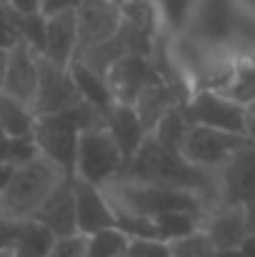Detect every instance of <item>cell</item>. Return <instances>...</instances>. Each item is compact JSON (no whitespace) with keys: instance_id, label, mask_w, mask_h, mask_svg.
I'll return each instance as SVG.
<instances>
[{"instance_id":"obj_1","label":"cell","mask_w":255,"mask_h":257,"mask_svg":"<svg viewBox=\"0 0 255 257\" xmlns=\"http://www.w3.org/2000/svg\"><path fill=\"white\" fill-rule=\"evenodd\" d=\"M120 177L195 190V192H200L208 200L210 210H215V207L223 205L220 202V180H218V172L198 168V165L188 163L183 155L165 150L153 135L145 138L143 148L125 165V170H123Z\"/></svg>"},{"instance_id":"obj_2","label":"cell","mask_w":255,"mask_h":257,"mask_svg":"<svg viewBox=\"0 0 255 257\" xmlns=\"http://www.w3.org/2000/svg\"><path fill=\"white\" fill-rule=\"evenodd\" d=\"M103 192L118 215L158 217L165 212H210L208 200L200 192L185 187L118 177L103 185Z\"/></svg>"},{"instance_id":"obj_3","label":"cell","mask_w":255,"mask_h":257,"mask_svg":"<svg viewBox=\"0 0 255 257\" xmlns=\"http://www.w3.org/2000/svg\"><path fill=\"white\" fill-rule=\"evenodd\" d=\"M73 175L55 165L50 158L38 155L30 163L15 168L8 187L0 192V217L3 220H33L53 190Z\"/></svg>"},{"instance_id":"obj_4","label":"cell","mask_w":255,"mask_h":257,"mask_svg":"<svg viewBox=\"0 0 255 257\" xmlns=\"http://www.w3.org/2000/svg\"><path fill=\"white\" fill-rule=\"evenodd\" d=\"M125 170V158L110 135L108 125L83 130L78 138V160H75V177L93 182L98 187L118 180Z\"/></svg>"},{"instance_id":"obj_5","label":"cell","mask_w":255,"mask_h":257,"mask_svg":"<svg viewBox=\"0 0 255 257\" xmlns=\"http://www.w3.org/2000/svg\"><path fill=\"white\" fill-rule=\"evenodd\" d=\"M183 112L190 125H205L225 133L245 135L248 107L223 95L220 90H200L183 102Z\"/></svg>"},{"instance_id":"obj_6","label":"cell","mask_w":255,"mask_h":257,"mask_svg":"<svg viewBox=\"0 0 255 257\" xmlns=\"http://www.w3.org/2000/svg\"><path fill=\"white\" fill-rule=\"evenodd\" d=\"M245 143H250L248 135L225 133V130H215L205 125H190L188 138L183 143V158L198 168L218 172L220 165Z\"/></svg>"},{"instance_id":"obj_7","label":"cell","mask_w":255,"mask_h":257,"mask_svg":"<svg viewBox=\"0 0 255 257\" xmlns=\"http://www.w3.org/2000/svg\"><path fill=\"white\" fill-rule=\"evenodd\" d=\"M38 68H40V80H38V95L33 102V112L38 117L53 115L83 102V95L70 75V68H58L43 55L38 60Z\"/></svg>"},{"instance_id":"obj_8","label":"cell","mask_w":255,"mask_h":257,"mask_svg":"<svg viewBox=\"0 0 255 257\" xmlns=\"http://www.w3.org/2000/svg\"><path fill=\"white\" fill-rule=\"evenodd\" d=\"M158 83L165 80L158 73L153 58L138 53H125L108 73V85L113 90L115 102H125V105H133L143 87L158 85Z\"/></svg>"},{"instance_id":"obj_9","label":"cell","mask_w":255,"mask_h":257,"mask_svg":"<svg viewBox=\"0 0 255 257\" xmlns=\"http://www.w3.org/2000/svg\"><path fill=\"white\" fill-rule=\"evenodd\" d=\"M220 202L248 205L255 200V143L240 145L218 170Z\"/></svg>"},{"instance_id":"obj_10","label":"cell","mask_w":255,"mask_h":257,"mask_svg":"<svg viewBox=\"0 0 255 257\" xmlns=\"http://www.w3.org/2000/svg\"><path fill=\"white\" fill-rule=\"evenodd\" d=\"M78 48L95 45L118 35L123 10L113 0H83L78 8Z\"/></svg>"},{"instance_id":"obj_11","label":"cell","mask_w":255,"mask_h":257,"mask_svg":"<svg viewBox=\"0 0 255 257\" xmlns=\"http://www.w3.org/2000/svg\"><path fill=\"white\" fill-rule=\"evenodd\" d=\"M38 60H40V55L23 40L15 48H10L8 70H5V80H3L0 90H5L8 95H13L33 107L35 95H38V80H40Z\"/></svg>"},{"instance_id":"obj_12","label":"cell","mask_w":255,"mask_h":257,"mask_svg":"<svg viewBox=\"0 0 255 257\" xmlns=\"http://www.w3.org/2000/svg\"><path fill=\"white\" fill-rule=\"evenodd\" d=\"M73 192H75V210H78V232L93 235L98 230L118 225V212L113 210L103 187L73 175Z\"/></svg>"},{"instance_id":"obj_13","label":"cell","mask_w":255,"mask_h":257,"mask_svg":"<svg viewBox=\"0 0 255 257\" xmlns=\"http://www.w3.org/2000/svg\"><path fill=\"white\" fill-rule=\"evenodd\" d=\"M40 225H45L55 237H68L78 232V210H75V192H73V177L63 180L53 195L43 202V207L33 215Z\"/></svg>"},{"instance_id":"obj_14","label":"cell","mask_w":255,"mask_h":257,"mask_svg":"<svg viewBox=\"0 0 255 257\" xmlns=\"http://www.w3.org/2000/svg\"><path fill=\"white\" fill-rule=\"evenodd\" d=\"M78 50V10L68 8L55 15H48V35L43 58L55 63L58 68H70Z\"/></svg>"},{"instance_id":"obj_15","label":"cell","mask_w":255,"mask_h":257,"mask_svg":"<svg viewBox=\"0 0 255 257\" xmlns=\"http://www.w3.org/2000/svg\"><path fill=\"white\" fill-rule=\"evenodd\" d=\"M110 135L115 138L123 158H125V165L135 158V153L143 148L145 138H148V130L143 127L140 117H138V110L133 105H125V102H115L113 110L108 112V120H105Z\"/></svg>"},{"instance_id":"obj_16","label":"cell","mask_w":255,"mask_h":257,"mask_svg":"<svg viewBox=\"0 0 255 257\" xmlns=\"http://www.w3.org/2000/svg\"><path fill=\"white\" fill-rule=\"evenodd\" d=\"M203 230L210 235V240L218 250L240 247L243 240L248 237L245 207L243 205H220V207L210 210Z\"/></svg>"},{"instance_id":"obj_17","label":"cell","mask_w":255,"mask_h":257,"mask_svg":"<svg viewBox=\"0 0 255 257\" xmlns=\"http://www.w3.org/2000/svg\"><path fill=\"white\" fill-rule=\"evenodd\" d=\"M185 95L178 85L170 83H158V85H148L140 90L138 100L133 102V107L138 110V117L143 122V127L148 130V135L155 130V125L168 115L173 107L183 105Z\"/></svg>"},{"instance_id":"obj_18","label":"cell","mask_w":255,"mask_h":257,"mask_svg":"<svg viewBox=\"0 0 255 257\" xmlns=\"http://www.w3.org/2000/svg\"><path fill=\"white\" fill-rule=\"evenodd\" d=\"M38 115L33 107L0 90V127L8 138H33Z\"/></svg>"},{"instance_id":"obj_19","label":"cell","mask_w":255,"mask_h":257,"mask_svg":"<svg viewBox=\"0 0 255 257\" xmlns=\"http://www.w3.org/2000/svg\"><path fill=\"white\" fill-rule=\"evenodd\" d=\"M70 75H73V80H75V85H78L85 102H90L95 110H100L105 115V120H108V112L115 105V97H113V90L108 85V80L103 75L93 73L90 68H85L83 63H78V60L70 63Z\"/></svg>"},{"instance_id":"obj_20","label":"cell","mask_w":255,"mask_h":257,"mask_svg":"<svg viewBox=\"0 0 255 257\" xmlns=\"http://www.w3.org/2000/svg\"><path fill=\"white\" fill-rule=\"evenodd\" d=\"M128 53L125 43L120 35H113L110 40H103V43H95V45H85V48H78L75 50V58L78 63H83L85 68H90L93 73L103 75L108 80V73L110 68Z\"/></svg>"},{"instance_id":"obj_21","label":"cell","mask_w":255,"mask_h":257,"mask_svg":"<svg viewBox=\"0 0 255 257\" xmlns=\"http://www.w3.org/2000/svg\"><path fill=\"white\" fill-rule=\"evenodd\" d=\"M208 215L210 212H165V215H158L153 220L158 225L160 240L175 242V240H180V237H185L195 230H203Z\"/></svg>"},{"instance_id":"obj_22","label":"cell","mask_w":255,"mask_h":257,"mask_svg":"<svg viewBox=\"0 0 255 257\" xmlns=\"http://www.w3.org/2000/svg\"><path fill=\"white\" fill-rule=\"evenodd\" d=\"M188 130H190V122H188V117H185V112H183V105H178V107H173L168 115L155 125V130H153L150 135H153L165 150L183 155V143H185V138H188Z\"/></svg>"},{"instance_id":"obj_23","label":"cell","mask_w":255,"mask_h":257,"mask_svg":"<svg viewBox=\"0 0 255 257\" xmlns=\"http://www.w3.org/2000/svg\"><path fill=\"white\" fill-rule=\"evenodd\" d=\"M198 28L203 38L208 40H223L230 33V15L225 8V0H203Z\"/></svg>"},{"instance_id":"obj_24","label":"cell","mask_w":255,"mask_h":257,"mask_svg":"<svg viewBox=\"0 0 255 257\" xmlns=\"http://www.w3.org/2000/svg\"><path fill=\"white\" fill-rule=\"evenodd\" d=\"M130 237L115 225L88 235V257H123L128 255Z\"/></svg>"},{"instance_id":"obj_25","label":"cell","mask_w":255,"mask_h":257,"mask_svg":"<svg viewBox=\"0 0 255 257\" xmlns=\"http://www.w3.org/2000/svg\"><path fill=\"white\" fill-rule=\"evenodd\" d=\"M55 240H58V237H55L45 225H40L38 220H23V225H20V237H18V245H15V247H25V250L35 252V255L48 257L50 250H53V245H55Z\"/></svg>"},{"instance_id":"obj_26","label":"cell","mask_w":255,"mask_h":257,"mask_svg":"<svg viewBox=\"0 0 255 257\" xmlns=\"http://www.w3.org/2000/svg\"><path fill=\"white\" fill-rule=\"evenodd\" d=\"M223 95L233 97L240 105H253L255 102V65H245L230 73V80L220 90Z\"/></svg>"},{"instance_id":"obj_27","label":"cell","mask_w":255,"mask_h":257,"mask_svg":"<svg viewBox=\"0 0 255 257\" xmlns=\"http://www.w3.org/2000/svg\"><path fill=\"white\" fill-rule=\"evenodd\" d=\"M173 257H215L218 247L213 245L210 235L205 230H195L175 242H168Z\"/></svg>"},{"instance_id":"obj_28","label":"cell","mask_w":255,"mask_h":257,"mask_svg":"<svg viewBox=\"0 0 255 257\" xmlns=\"http://www.w3.org/2000/svg\"><path fill=\"white\" fill-rule=\"evenodd\" d=\"M38 155H40V150H38L35 138H8V135L0 138V160H5L15 168L30 163Z\"/></svg>"},{"instance_id":"obj_29","label":"cell","mask_w":255,"mask_h":257,"mask_svg":"<svg viewBox=\"0 0 255 257\" xmlns=\"http://www.w3.org/2000/svg\"><path fill=\"white\" fill-rule=\"evenodd\" d=\"M20 28V40L28 43L38 55L45 50V35H48V15L45 13H33V15H20L18 18Z\"/></svg>"},{"instance_id":"obj_30","label":"cell","mask_w":255,"mask_h":257,"mask_svg":"<svg viewBox=\"0 0 255 257\" xmlns=\"http://www.w3.org/2000/svg\"><path fill=\"white\" fill-rule=\"evenodd\" d=\"M120 10H123V18H125V20H130L133 25L143 28V30H145V33H150V35H155V33H158V15H155L153 3H135V0H125V3L120 5Z\"/></svg>"},{"instance_id":"obj_31","label":"cell","mask_w":255,"mask_h":257,"mask_svg":"<svg viewBox=\"0 0 255 257\" xmlns=\"http://www.w3.org/2000/svg\"><path fill=\"white\" fill-rule=\"evenodd\" d=\"M118 227L130 237H153V240H160V232H158V225L153 217H135V215H118Z\"/></svg>"},{"instance_id":"obj_32","label":"cell","mask_w":255,"mask_h":257,"mask_svg":"<svg viewBox=\"0 0 255 257\" xmlns=\"http://www.w3.org/2000/svg\"><path fill=\"white\" fill-rule=\"evenodd\" d=\"M20 13L13 10L8 3H0V48L10 50L20 43V28H18Z\"/></svg>"},{"instance_id":"obj_33","label":"cell","mask_w":255,"mask_h":257,"mask_svg":"<svg viewBox=\"0 0 255 257\" xmlns=\"http://www.w3.org/2000/svg\"><path fill=\"white\" fill-rule=\"evenodd\" d=\"M48 257H88V235L75 232L68 237H58Z\"/></svg>"},{"instance_id":"obj_34","label":"cell","mask_w":255,"mask_h":257,"mask_svg":"<svg viewBox=\"0 0 255 257\" xmlns=\"http://www.w3.org/2000/svg\"><path fill=\"white\" fill-rule=\"evenodd\" d=\"M128 257H173V252H170V245L165 240L135 237V240H130Z\"/></svg>"},{"instance_id":"obj_35","label":"cell","mask_w":255,"mask_h":257,"mask_svg":"<svg viewBox=\"0 0 255 257\" xmlns=\"http://www.w3.org/2000/svg\"><path fill=\"white\" fill-rule=\"evenodd\" d=\"M190 5H193V0H160L163 15L168 18V23L173 28H183L185 25V18H188Z\"/></svg>"},{"instance_id":"obj_36","label":"cell","mask_w":255,"mask_h":257,"mask_svg":"<svg viewBox=\"0 0 255 257\" xmlns=\"http://www.w3.org/2000/svg\"><path fill=\"white\" fill-rule=\"evenodd\" d=\"M13 10H18L20 15H33V13H43V0H10L8 3Z\"/></svg>"},{"instance_id":"obj_37","label":"cell","mask_w":255,"mask_h":257,"mask_svg":"<svg viewBox=\"0 0 255 257\" xmlns=\"http://www.w3.org/2000/svg\"><path fill=\"white\" fill-rule=\"evenodd\" d=\"M75 8V0H43V13L45 15H55L60 10Z\"/></svg>"},{"instance_id":"obj_38","label":"cell","mask_w":255,"mask_h":257,"mask_svg":"<svg viewBox=\"0 0 255 257\" xmlns=\"http://www.w3.org/2000/svg\"><path fill=\"white\" fill-rule=\"evenodd\" d=\"M13 172H15V165H10V163L0 160V192H3V190L8 187V182H10Z\"/></svg>"},{"instance_id":"obj_39","label":"cell","mask_w":255,"mask_h":257,"mask_svg":"<svg viewBox=\"0 0 255 257\" xmlns=\"http://www.w3.org/2000/svg\"><path fill=\"white\" fill-rule=\"evenodd\" d=\"M245 207V225H248V235H255V200L243 205Z\"/></svg>"},{"instance_id":"obj_40","label":"cell","mask_w":255,"mask_h":257,"mask_svg":"<svg viewBox=\"0 0 255 257\" xmlns=\"http://www.w3.org/2000/svg\"><path fill=\"white\" fill-rule=\"evenodd\" d=\"M240 252H243V257H255V235H248V237L243 240Z\"/></svg>"},{"instance_id":"obj_41","label":"cell","mask_w":255,"mask_h":257,"mask_svg":"<svg viewBox=\"0 0 255 257\" xmlns=\"http://www.w3.org/2000/svg\"><path fill=\"white\" fill-rule=\"evenodd\" d=\"M8 55H10V50L0 48V87H3V80H5V70H8Z\"/></svg>"},{"instance_id":"obj_42","label":"cell","mask_w":255,"mask_h":257,"mask_svg":"<svg viewBox=\"0 0 255 257\" xmlns=\"http://www.w3.org/2000/svg\"><path fill=\"white\" fill-rule=\"evenodd\" d=\"M215 257H243L240 247H225V250H218Z\"/></svg>"},{"instance_id":"obj_43","label":"cell","mask_w":255,"mask_h":257,"mask_svg":"<svg viewBox=\"0 0 255 257\" xmlns=\"http://www.w3.org/2000/svg\"><path fill=\"white\" fill-rule=\"evenodd\" d=\"M245 135H248V138H250V140L255 143V115H250V112H248V125H245Z\"/></svg>"},{"instance_id":"obj_44","label":"cell","mask_w":255,"mask_h":257,"mask_svg":"<svg viewBox=\"0 0 255 257\" xmlns=\"http://www.w3.org/2000/svg\"><path fill=\"white\" fill-rule=\"evenodd\" d=\"M13 257H40V255H35V252H30L25 247H13Z\"/></svg>"},{"instance_id":"obj_45","label":"cell","mask_w":255,"mask_h":257,"mask_svg":"<svg viewBox=\"0 0 255 257\" xmlns=\"http://www.w3.org/2000/svg\"><path fill=\"white\" fill-rule=\"evenodd\" d=\"M0 250H10V245H8V240H5L3 230H0Z\"/></svg>"},{"instance_id":"obj_46","label":"cell","mask_w":255,"mask_h":257,"mask_svg":"<svg viewBox=\"0 0 255 257\" xmlns=\"http://www.w3.org/2000/svg\"><path fill=\"white\" fill-rule=\"evenodd\" d=\"M0 257H13V247L10 250H0Z\"/></svg>"},{"instance_id":"obj_47","label":"cell","mask_w":255,"mask_h":257,"mask_svg":"<svg viewBox=\"0 0 255 257\" xmlns=\"http://www.w3.org/2000/svg\"><path fill=\"white\" fill-rule=\"evenodd\" d=\"M248 112H250V115H255V102H253V105H248Z\"/></svg>"},{"instance_id":"obj_48","label":"cell","mask_w":255,"mask_h":257,"mask_svg":"<svg viewBox=\"0 0 255 257\" xmlns=\"http://www.w3.org/2000/svg\"><path fill=\"white\" fill-rule=\"evenodd\" d=\"M135 3H153V0H135Z\"/></svg>"},{"instance_id":"obj_49","label":"cell","mask_w":255,"mask_h":257,"mask_svg":"<svg viewBox=\"0 0 255 257\" xmlns=\"http://www.w3.org/2000/svg\"><path fill=\"white\" fill-rule=\"evenodd\" d=\"M113 3H118V5H123V3H125V0H113Z\"/></svg>"},{"instance_id":"obj_50","label":"cell","mask_w":255,"mask_h":257,"mask_svg":"<svg viewBox=\"0 0 255 257\" xmlns=\"http://www.w3.org/2000/svg\"><path fill=\"white\" fill-rule=\"evenodd\" d=\"M0 3H10V0H0Z\"/></svg>"},{"instance_id":"obj_51","label":"cell","mask_w":255,"mask_h":257,"mask_svg":"<svg viewBox=\"0 0 255 257\" xmlns=\"http://www.w3.org/2000/svg\"><path fill=\"white\" fill-rule=\"evenodd\" d=\"M123 257H128V255H123Z\"/></svg>"},{"instance_id":"obj_52","label":"cell","mask_w":255,"mask_h":257,"mask_svg":"<svg viewBox=\"0 0 255 257\" xmlns=\"http://www.w3.org/2000/svg\"><path fill=\"white\" fill-rule=\"evenodd\" d=\"M0 138H3V135H0Z\"/></svg>"}]
</instances>
